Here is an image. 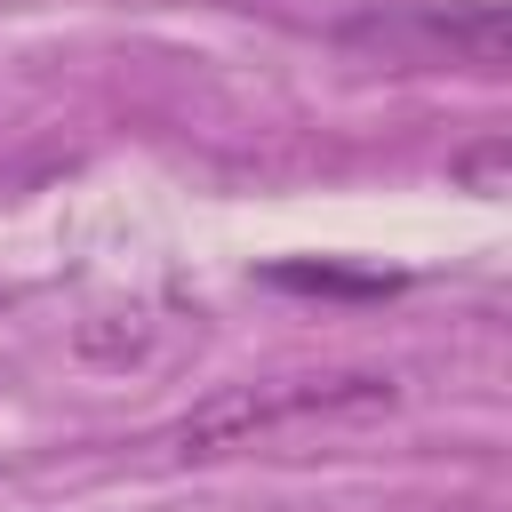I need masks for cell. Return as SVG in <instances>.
I'll use <instances>...</instances> for the list:
<instances>
[{"label":"cell","instance_id":"cell-1","mask_svg":"<svg viewBox=\"0 0 512 512\" xmlns=\"http://www.w3.org/2000/svg\"><path fill=\"white\" fill-rule=\"evenodd\" d=\"M400 400V384L384 368H336V376H264V384H224L208 392L200 408H184L160 448L184 456V464H208V456H232V448H256L272 432H296V424H360V416H384Z\"/></svg>","mask_w":512,"mask_h":512},{"label":"cell","instance_id":"cell-2","mask_svg":"<svg viewBox=\"0 0 512 512\" xmlns=\"http://www.w3.org/2000/svg\"><path fill=\"white\" fill-rule=\"evenodd\" d=\"M344 40H360L376 56H400V64H472V72H496L504 48H512V24H504L496 0H416V8L352 16Z\"/></svg>","mask_w":512,"mask_h":512},{"label":"cell","instance_id":"cell-3","mask_svg":"<svg viewBox=\"0 0 512 512\" xmlns=\"http://www.w3.org/2000/svg\"><path fill=\"white\" fill-rule=\"evenodd\" d=\"M496 160H504V144H488V152H472V160H456V168H464L480 192H496Z\"/></svg>","mask_w":512,"mask_h":512}]
</instances>
